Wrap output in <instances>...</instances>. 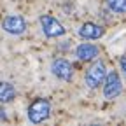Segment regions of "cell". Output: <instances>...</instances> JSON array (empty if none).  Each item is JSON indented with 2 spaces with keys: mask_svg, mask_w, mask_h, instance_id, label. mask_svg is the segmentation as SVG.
I'll list each match as a JSON object with an SVG mask.
<instances>
[{
  "mask_svg": "<svg viewBox=\"0 0 126 126\" xmlns=\"http://www.w3.org/2000/svg\"><path fill=\"white\" fill-rule=\"evenodd\" d=\"M2 28L11 35H21L26 30V21L18 14H11L2 21Z\"/></svg>",
  "mask_w": 126,
  "mask_h": 126,
  "instance_id": "5b68a950",
  "label": "cell"
},
{
  "mask_svg": "<svg viewBox=\"0 0 126 126\" xmlns=\"http://www.w3.org/2000/svg\"><path fill=\"white\" fill-rule=\"evenodd\" d=\"M40 26H42V32L46 37H60L65 33V28H63V25L53 18V16L49 14H42L40 16Z\"/></svg>",
  "mask_w": 126,
  "mask_h": 126,
  "instance_id": "3957f363",
  "label": "cell"
},
{
  "mask_svg": "<svg viewBox=\"0 0 126 126\" xmlns=\"http://www.w3.org/2000/svg\"><path fill=\"white\" fill-rule=\"evenodd\" d=\"M51 72L61 79V81H70L72 79V63L68 60H63V58H58L53 61V65H51Z\"/></svg>",
  "mask_w": 126,
  "mask_h": 126,
  "instance_id": "8992f818",
  "label": "cell"
},
{
  "mask_svg": "<svg viewBox=\"0 0 126 126\" xmlns=\"http://www.w3.org/2000/svg\"><path fill=\"white\" fill-rule=\"evenodd\" d=\"M16 96V89L11 82H5V81H0V103H7V102H12Z\"/></svg>",
  "mask_w": 126,
  "mask_h": 126,
  "instance_id": "9c48e42d",
  "label": "cell"
},
{
  "mask_svg": "<svg viewBox=\"0 0 126 126\" xmlns=\"http://www.w3.org/2000/svg\"><path fill=\"white\" fill-rule=\"evenodd\" d=\"M79 35L82 39H100L103 37V28L94 25V23H84L81 28H79Z\"/></svg>",
  "mask_w": 126,
  "mask_h": 126,
  "instance_id": "ba28073f",
  "label": "cell"
},
{
  "mask_svg": "<svg viewBox=\"0 0 126 126\" xmlns=\"http://www.w3.org/2000/svg\"><path fill=\"white\" fill-rule=\"evenodd\" d=\"M110 11H114L117 14H124L126 12V0H105Z\"/></svg>",
  "mask_w": 126,
  "mask_h": 126,
  "instance_id": "30bf717a",
  "label": "cell"
},
{
  "mask_svg": "<svg viewBox=\"0 0 126 126\" xmlns=\"http://www.w3.org/2000/svg\"><path fill=\"white\" fill-rule=\"evenodd\" d=\"M0 119H5V116H4V109H0Z\"/></svg>",
  "mask_w": 126,
  "mask_h": 126,
  "instance_id": "7c38bea8",
  "label": "cell"
},
{
  "mask_svg": "<svg viewBox=\"0 0 126 126\" xmlns=\"http://www.w3.org/2000/svg\"><path fill=\"white\" fill-rule=\"evenodd\" d=\"M123 91V82L117 75V72H109V75L105 77V84H103V96L112 100L116 96H119Z\"/></svg>",
  "mask_w": 126,
  "mask_h": 126,
  "instance_id": "277c9868",
  "label": "cell"
},
{
  "mask_svg": "<svg viewBox=\"0 0 126 126\" xmlns=\"http://www.w3.org/2000/svg\"><path fill=\"white\" fill-rule=\"evenodd\" d=\"M105 77H107V70H105V65L103 61H96L94 65L86 72V84L89 88H94L96 89L98 86H102L105 82Z\"/></svg>",
  "mask_w": 126,
  "mask_h": 126,
  "instance_id": "7a4b0ae2",
  "label": "cell"
},
{
  "mask_svg": "<svg viewBox=\"0 0 126 126\" xmlns=\"http://www.w3.org/2000/svg\"><path fill=\"white\" fill-rule=\"evenodd\" d=\"M75 54L79 60H82V61H89V60H94L98 56V47L94 46V44H79L77 46V49H75Z\"/></svg>",
  "mask_w": 126,
  "mask_h": 126,
  "instance_id": "52a82bcc",
  "label": "cell"
},
{
  "mask_svg": "<svg viewBox=\"0 0 126 126\" xmlns=\"http://www.w3.org/2000/svg\"><path fill=\"white\" fill-rule=\"evenodd\" d=\"M119 65H121V70H123L124 75H126V56H123V58L119 60Z\"/></svg>",
  "mask_w": 126,
  "mask_h": 126,
  "instance_id": "8fae6325",
  "label": "cell"
},
{
  "mask_svg": "<svg viewBox=\"0 0 126 126\" xmlns=\"http://www.w3.org/2000/svg\"><path fill=\"white\" fill-rule=\"evenodd\" d=\"M49 114H51V103L46 98H37L28 107V119L33 124H39V123L46 121L49 117Z\"/></svg>",
  "mask_w": 126,
  "mask_h": 126,
  "instance_id": "6da1fadb",
  "label": "cell"
}]
</instances>
